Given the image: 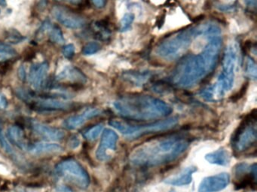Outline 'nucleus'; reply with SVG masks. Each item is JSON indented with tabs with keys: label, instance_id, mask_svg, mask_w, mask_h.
<instances>
[{
	"label": "nucleus",
	"instance_id": "nucleus-1",
	"mask_svg": "<svg viewBox=\"0 0 257 192\" xmlns=\"http://www.w3.org/2000/svg\"><path fill=\"white\" fill-rule=\"evenodd\" d=\"M207 44L200 54L186 56L176 66L171 82L182 88H192L207 78L216 67L222 46L220 36L207 37Z\"/></svg>",
	"mask_w": 257,
	"mask_h": 192
},
{
	"label": "nucleus",
	"instance_id": "nucleus-2",
	"mask_svg": "<svg viewBox=\"0 0 257 192\" xmlns=\"http://www.w3.org/2000/svg\"><path fill=\"white\" fill-rule=\"evenodd\" d=\"M189 140L183 135L173 134L153 138L138 146L130 154L133 164L156 166L177 160L187 150Z\"/></svg>",
	"mask_w": 257,
	"mask_h": 192
},
{
	"label": "nucleus",
	"instance_id": "nucleus-3",
	"mask_svg": "<svg viewBox=\"0 0 257 192\" xmlns=\"http://www.w3.org/2000/svg\"><path fill=\"white\" fill-rule=\"evenodd\" d=\"M115 112L127 120H159L170 115L173 109L164 100L153 96L142 94H129L121 96L114 102Z\"/></svg>",
	"mask_w": 257,
	"mask_h": 192
},
{
	"label": "nucleus",
	"instance_id": "nucleus-4",
	"mask_svg": "<svg viewBox=\"0 0 257 192\" xmlns=\"http://www.w3.org/2000/svg\"><path fill=\"white\" fill-rule=\"evenodd\" d=\"M221 28L213 22L188 27L165 38L156 48V54L161 58L174 60L180 58L189 49L191 44L198 36H219Z\"/></svg>",
	"mask_w": 257,
	"mask_h": 192
},
{
	"label": "nucleus",
	"instance_id": "nucleus-5",
	"mask_svg": "<svg viewBox=\"0 0 257 192\" xmlns=\"http://www.w3.org/2000/svg\"><path fill=\"white\" fill-rule=\"evenodd\" d=\"M237 62L238 50L237 44L231 43L224 52L222 70L216 82L201 90L200 92L201 98L209 102H217L224 98L234 85Z\"/></svg>",
	"mask_w": 257,
	"mask_h": 192
},
{
	"label": "nucleus",
	"instance_id": "nucleus-6",
	"mask_svg": "<svg viewBox=\"0 0 257 192\" xmlns=\"http://www.w3.org/2000/svg\"><path fill=\"white\" fill-rule=\"evenodd\" d=\"M179 118L177 116L170 117L166 120H160L156 122L144 124H132L121 120H112L109 124L121 132L127 139L135 140L148 134L165 132L171 130L178 124Z\"/></svg>",
	"mask_w": 257,
	"mask_h": 192
},
{
	"label": "nucleus",
	"instance_id": "nucleus-7",
	"mask_svg": "<svg viewBox=\"0 0 257 192\" xmlns=\"http://www.w3.org/2000/svg\"><path fill=\"white\" fill-rule=\"evenodd\" d=\"M256 111L253 110L242 120L231 138L236 152H243L255 145L257 139Z\"/></svg>",
	"mask_w": 257,
	"mask_h": 192
},
{
	"label": "nucleus",
	"instance_id": "nucleus-8",
	"mask_svg": "<svg viewBox=\"0 0 257 192\" xmlns=\"http://www.w3.org/2000/svg\"><path fill=\"white\" fill-rule=\"evenodd\" d=\"M57 172L66 180H70L81 188H87L90 178L83 166L74 159H67L57 164Z\"/></svg>",
	"mask_w": 257,
	"mask_h": 192
},
{
	"label": "nucleus",
	"instance_id": "nucleus-9",
	"mask_svg": "<svg viewBox=\"0 0 257 192\" xmlns=\"http://www.w3.org/2000/svg\"><path fill=\"white\" fill-rule=\"evenodd\" d=\"M118 136L112 129L106 128L102 133L96 157L100 162H108L111 158V153L116 150Z\"/></svg>",
	"mask_w": 257,
	"mask_h": 192
},
{
	"label": "nucleus",
	"instance_id": "nucleus-10",
	"mask_svg": "<svg viewBox=\"0 0 257 192\" xmlns=\"http://www.w3.org/2000/svg\"><path fill=\"white\" fill-rule=\"evenodd\" d=\"M52 14L63 26L70 28H81L85 26L86 21L82 16L71 12L67 8L56 6L52 10Z\"/></svg>",
	"mask_w": 257,
	"mask_h": 192
},
{
	"label": "nucleus",
	"instance_id": "nucleus-11",
	"mask_svg": "<svg viewBox=\"0 0 257 192\" xmlns=\"http://www.w3.org/2000/svg\"><path fill=\"white\" fill-rule=\"evenodd\" d=\"M230 182V176L227 172L207 176L200 183L198 192H218L223 190Z\"/></svg>",
	"mask_w": 257,
	"mask_h": 192
},
{
	"label": "nucleus",
	"instance_id": "nucleus-12",
	"mask_svg": "<svg viewBox=\"0 0 257 192\" xmlns=\"http://www.w3.org/2000/svg\"><path fill=\"white\" fill-rule=\"evenodd\" d=\"M32 106L42 110H67L73 108L70 102L58 100L52 98H37L31 100Z\"/></svg>",
	"mask_w": 257,
	"mask_h": 192
},
{
	"label": "nucleus",
	"instance_id": "nucleus-13",
	"mask_svg": "<svg viewBox=\"0 0 257 192\" xmlns=\"http://www.w3.org/2000/svg\"><path fill=\"white\" fill-rule=\"evenodd\" d=\"M49 68V63L46 62L31 66L30 70L29 81L31 85L35 90H40L44 85L47 78Z\"/></svg>",
	"mask_w": 257,
	"mask_h": 192
},
{
	"label": "nucleus",
	"instance_id": "nucleus-14",
	"mask_svg": "<svg viewBox=\"0 0 257 192\" xmlns=\"http://www.w3.org/2000/svg\"><path fill=\"white\" fill-rule=\"evenodd\" d=\"M101 112L102 111L97 108H90L80 115L72 116L66 118L63 122V126L69 130H74L81 127L87 120L98 116Z\"/></svg>",
	"mask_w": 257,
	"mask_h": 192
},
{
	"label": "nucleus",
	"instance_id": "nucleus-15",
	"mask_svg": "<svg viewBox=\"0 0 257 192\" xmlns=\"http://www.w3.org/2000/svg\"><path fill=\"white\" fill-rule=\"evenodd\" d=\"M32 128L37 135L49 140H61L65 136V132L64 130L42 123L34 122L32 124Z\"/></svg>",
	"mask_w": 257,
	"mask_h": 192
},
{
	"label": "nucleus",
	"instance_id": "nucleus-16",
	"mask_svg": "<svg viewBox=\"0 0 257 192\" xmlns=\"http://www.w3.org/2000/svg\"><path fill=\"white\" fill-rule=\"evenodd\" d=\"M57 80L61 82H70L73 84L82 85L87 82V78L79 68L67 66L57 76Z\"/></svg>",
	"mask_w": 257,
	"mask_h": 192
},
{
	"label": "nucleus",
	"instance_id": "nucleus-17",
	"mask_svg": "<svg viewBox=\"0 0 257 192\" xmlns=\"http://www.w3.org/2000/svg\"><path fill=\"white\" fill-rule=\"evenodd\" d=\"M197 168L195 166H188L186 169L183 170L178 175L168 177L164 180L165 183L173 186H183L189 184L192 182V175L196 172Z\"/></svg>",
	"mask_w": 257,
	"mask_h": 192
},
{
	"label": "nucleus",
	"instance_id": "nucleus-18",
	"mask_svg": "<svg viewBox=\"0 0 257 192\" xmlns=\"http://www.w3.org/2000/svg\"><path fill=\"white\" fill-rule=\"evenodd\" d=\"M30 152L34 154H51L61 152L64 150L63 147L54 142H40L34 144L29 148Z\"/></svg>",
	"mask_w": 257,
	"mask_h": 192
},
{
	"label": "nucleus",
	"instance_id": "nucleus-19",
	"mask_svg": "<svg viewBox=\"0 0 257 192\" xmlns=\"http://www.w3.org/2000/svg\"><path fill=\"white\" fill-rule=\"evenodd\" d=\"M205 159L207 162L213 164L226 166L229 164L231 157L229 152L225 148H221L206 154Z\"/></svg>",
	"mask_w": 257,
	"mask_h": 192
},
{
	"label": "nucleus",
	"instance_id": "nucleus-20",
	"mask_svg": "<svg viewBox=\"0 0 257 192\" xmlns=\"http://www.w3.org/2000/svg\"><path fill=\"white\" fill-rule=\"evenodd\" d=\"M122 78L132 85L139 86L144 85L150 80V78H152V74L148 72H126L123 73Z\"/></svg>",
	"mask_w": 257,
	"mask_h": 192
},
{
	"label": "nucleus",
	"instance_id": "nucleus-21",
	"mask_svg": "<svg viewBox=\"0 0 257 192\" xmlns=\"http://www.w3.org/2000/svg\"><path fill=\"white\" fill-rule=\"evenodd\" d=\"M7 134L10 140L22 150H25L28 148V144L25 140L23 130L18 126H10L7 130Z\"/></svg>",
	"mask_w": 257,
	"mask_h": 192
},
{
	"label": "nucleus",
	"instance_id": "nucleus-22",
	"mask_svg": "<svg viewBox=\"0 0 257 192\" xmlns=\"http://www.w3.org/2000/svg\"><path fill=\"white\" fill-rule=\"evenodd\" d=\"M96 28L97 30V36L99 38L102 40H106L111 36V30L109 28V21L106 20L97 21L95 24Z\"/></svg>",
	"mask_w": 257,
	"mask_h": 192
},
{
	"label": "nucleus",
	"instance_id": "nucleus-23",
	"mask_svg": "<svg viewBox=\"0 0 257 192\" xmlns=\"http://www.w3.org/2000/svg\"><path fill=\"white\" fill-rule=\"evenodd\" d=\"M135 16L133 13H126L121 18L119 24V30L121 32L128 31L132 28Z\"/></svg>",
	"mask_w": 257,
	"mask_h": 192
},
{
	"label": "nucleus",
	"instance_id": "nucleus-24",
	"mask_svg": "<svg viewBox=\"0 0 257 192\" xmlns=\"http://www.w3.org/2000/svg\"><path fill=\"white\" fill-rule=\"evenodd\" d=\"M103 124H96V126H93L92 128L87 130L86 132L84 133V136H85L88 140H94L98 138L99 135L100 134L102 130H103Z\"/></svg>",
	"mask_w": 257,
	"mask_h": 192
},
{
	"label": "nucleus",
	"instance_id": "nucleus-25",
	"mask_svg": "<svg viewBox=\"0 0 257 192\" xmlns=\"http://www.w3.org/2000/svg\"><path fill=\"white\" fill-rule=\"evenodd\" d=\"M246 74L248 78L255 80L257 78L256 64L251 57H247L246 61Z\"/></svg>",
	"mask_w": 257,
	"mask_h": 192
},
{
	"label": "nucleus",
	"instance_id": "nucleus-26",
	"mask_svg": "<svg viewBox=\"0 0 257 192\" xmlns=\"http://www.w3.org/2000/svg\"><path fill=\"white\" fill-rule=\"evenodd\" d=\"M100 44L97 42H90V43L87 44L82 50V52L84 55H92V54H96L100 50Z\"/></svg>",
	"mask_w": 257,
	"mask_h": 192
},
{
	"label": "nucleus",
	"instance_id": "nucleus-27",
	"mask_svg": "<svg viewBox=\"0 0 257 192\" xmlns=\"http://www.w3.org/2000/svg\"><path fill=\"white\" fill-rule=\"evenodd\" d=\"M50 38L52 42H56V43L63 44L64 42L62 32L58 26H55L54 28H51Z\"/></svg>",
	"mask_w": 257,
	"mask_h": 192
},
{
	"label": "nucleus",
	"instance_id": "nucleus-28",
	"mask_svg": "<svg viewBox=\"0 0 257 192\" xmlns=\"http://www.w3.org/2000/svg\"><path fill=\"white\" fill-rule=\"evenodd\" d=\"M0 144H1L3 148H4L7 153H9V154H13V148H12L10 144H9L8 140H7V138H6L5 134H4L2 126H0Z\"/></svg>",
	"mask_w": 257,
	"mask_h": 192
},
{
	"label": "nucleus",
	"instance_id": "nucleus-29",
	"mask_svg": "<svg viewBox=\"0 0 257 192\" xmlns=\"http://www.w3.org/2000/svg\"><path fill=\"white\" fill-rule=\"evenodd\" d=\"M63 54L67 58H72L75 54L74 45L70 44L66 45L63 49Z\"/></svg>",
	"mask_w": 257,
	"mask_h": 192
},
{
	"label": "nucleus",
	"instance_id": "nucleus-30",
	"mask_svg": "<svg viewBox=\"0 0 257 192\" xmlns=\"http://www.w3.org/2000/svg\"><path fill=\"white\" fill-rule=\"evenodd\" d=\"M248 87V84L247 82H246V84H243V86H242L241 88H240V90H239L238 92H237V93H236L234 96H233V97L231 98V100H232V102H237V100H240L241 98L243 97V96H244L245 93H246V90H247Z\"/></svg>",
	"mask_w": 257,
	"mask_h": 192
},
{
	"label": "nucleus",
	"instance_id": "nucleus-31",
	"mask_svg": "<svg viewBox=\"0 0 257 192\" xmlns=\"http://www.w3.org/2000/svg\"><path fill=\"white\" fill-rule=\"evenodd\" d=\"M8 105V100L4 94L0 93V109H5Z\"/></svg>",
	"mask_w": 257,
	"mask_h": 192
},
{
	"label": "nucleus",
	"instance_id": "nucleus-32",
	"mask_svg": "<svg viewBox=\"0 0 257 192\" xmlns=\"http://www.w3.org/2000/svg\"><path fill=\"white\" fill-rule=\"evenodd\" d=\"M91 2L97 8H102L106 4V0H91Z\"/></svg>",
	"mask_w": 257,
	"mask_h": 192
},
{
	"label": "nucleus",
	"instance_id": "nucleus-33",
	"mask_svg": "<svg viewBox=\"0 0 257 192\" xmlns=\"http://www.w3.org/2000/svg\"><path fill=\"white\" fill-rule=\"evenodd\" d=\"M247 7L251 9H255L257 4V0H244Z\"/></svg>",
	"mask_w": 257,
	"mask_h": 192
},
{
	"label": "nucleus",
	"instance_id": "nucleus-34",
	"mask_svg": "<svg viewBox=\"0 0 257 192\" xmlns=\"http://www.w3.org/2000/svg\"><path fill=\"white\" fill-rule=\"evenodd\" d=\"M19 76L22 80H26V70L23 66H21L20 68L19 69Z\"/></svg>",
	"mask_w": 257,
	"mask_h": 192
},
{
	"label": "nucleus",
	"instance_id": "nucleus-35",
	"mask_svg": "<svg viewBox=\"0 0 257 192\" xmlns=\"http://www.w3.org/2000/svg\"><path fill=\"white\" fill-rule=\"evenodd\" d=\"M7 3L6 0H0V6L5 7V6H7Z\"/></svg>",
	"mask_w": 257,
	"mask_h": 192
},
{
	"label": "nucleus",
	"instance_id": "nucleus-36",
	"mask_svg": "<svg viewBox=\"0 0 257 192\" xmlns=\"http://www.w3.org/2000/svg\"><path fill=\"white\" fill-rule=\"evenodd\" d=\"M70 2L73 3V4H79V3L81 2L82 0H69Z\"/></svg>",
	"mask_w": 257,
	"mask_h": 192
},
{
	"label": "nucleus",
	"instance_id": "nucleus-37",
	"mask_svg": "<svg viewBox=\"0 0 257 192\" xmlns=\"http://www.w3.org/2000/svg\"><path fill=\"white\" fill-rule=\"evenodd\" d=\"M57 1H62V0H57Z\"/></svg>",
	"mask_w": 257,
	"mask_h": 192
}]
</instances>
